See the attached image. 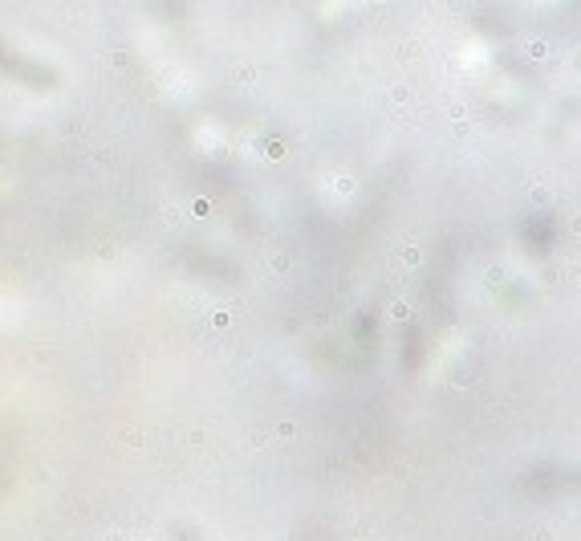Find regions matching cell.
<instances>
[{
  "instance_id": "obj_1",
  "label": "cell",
  "mask_w": 581,
  "mask_h": 541,
  "mask_svg": "<svg viewBox=\"0 0 581 541\" xmlns=\"http://www.w3.org/2000/svg\"><path fill=\"white\" fill-rule=\"evenodd\" d=\"M403 260H407V264H419V260H423L419 244H403Z\"/></svg>"
}]
</instances>
